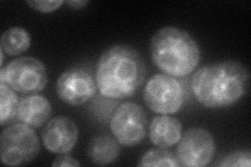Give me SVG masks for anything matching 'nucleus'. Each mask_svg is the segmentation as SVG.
<instances>
[{
    "label": "nucleus",
    "instance_id": "f257e3e1",
    "mask_svg": "<svg viewBox=\"0 0 251 167\" xmlns=\"http://www.w3.org/2000/svg\"><path fill=\"white\" fill-rule=\"evenodd\" d=\"M248 69L237 61L215 62L199 68L192 78L195 98L203 107H231L245 96L249 89Z\"/></svg>",
    "mask_w": 251,
    "mask_h": 167
},
{
    "label": "nucleus",
    "instance_id": "f03ea898",
    "mask_svg": "<svg viewBox=\"0 0 251 167\" xmlns=\"http://www.w3.org/2000/svg\"><path fill=\"white\" fill-rule=\"evenodd\" d=\"M146 74V63L136 49L128 45H114L98 60L94 78L101 96L124 99L139 91Z\"/></svg>",
    "mask_w": 251,
    "mask_h": 167
},
{
    "label": "nucleus",
    "instance_id": "7ed1b4c3",
    "mask_svg": "<svg viewBox=\"0 0 251 167\" xmlns=\"http://www.w3.org/2000/svg\"><path fill=\"white\" fill-rule=\"evenodd\" d=\"M150 53L154 64L163 73L181 78L190 75L200 63V48L186 30L162 27L151 39Z\"/></svg>",
    "mask_w": 251,
    "mask_h": 167
},
{
    "label": "nucleus",
    "instance_id": "20e7f679",
    "mask_svg": "<svg viewBox=\"0 0 251 167\" xmlns=\"http://www.w3.org/2000/svg\"><path fill=\"white\" fill-rule=\"evenodd\" d=\"M40 152V141L31 126L22 122L5 128L0 136V158L6 166H23L34 161Z\"/></svg>",
    "mask_w": 251,
    "mask_h": 167
},
{
    "label": "nucleus",
    "instance_id": "39448f33",
    "mask_svg": "<svg viewBox=\"0 0 251 167\" xmlns=\"http://www.w3.org/2000/svg\"><path fill=\"white\" fill-rule=\"evenodd\" d=\"M143 96L147 107L153 112L160 115H172L182 109L185 91L176 77L158 73L149 79Z\"/></svg>",
    "mask_w": 251,
    "mask_h": 167
},
{
    "label": "nucleus",
    "instance_id": "423d86ee",
    "mask_svg": "<svg viewBox=\"0 0 251 167\" xmlns=\"http://www.w3.org/2000/svg\"><path fill=\"white\" fill-rule=\"evenodd\" d=\"M147 114L138 103L127 101L116 108L110 118V130L120 144L135 146L147 134Z\"/></svg>",
    "mask_w": 251,
    "mask_h": 167
},
{
    "label": "nucleus",
    "instance_id": "0eeeda50",
    "mask_svg": "<svg viewBox=\"0 0 251 167\" xmlns=\"http://www.w3.org/2000/svg\"><path fill=\"white\" fill-rule=\"evenodd\" d=\"M2 68L5 72V84L21 94H37L45 88L49 81L45 65L33 57L13 60Z\"/></svg>",
    "mask_w": 251,
    "mask_h": 167
},
{
    "label": "nucleus",
    "instance_id": "6e6552de",
    "mask_svg": "<svg viewBox=\"0 0 251 167\" xmlns=\"http://www.w3.org/2000/svg\"><path fill=\"white\" fill-rule=\"evenodd\" d=\"M176 155L181 166H207L216 155V142L213 135L203 128L187 130L178 142Z\"/></svg>",
    "mask_w": 251,
    "mask_h": 167
},
{
    "label": "nucleus",
    "instance_id": "1a4fd4ad",
    "mask_svg": "<svg viewBox=\"0 0 251 167\" xmlns=\"http://www.w3.org/2000/svg\"><path fill=\"white\" fill-rule=\"evenodd\" d=\"M96 78L87 68L73 67L58 78L56 91L59 98L70 106H82L97 94Z\"/></svg>",
    "mask_w": 251,
    "mask_h": 167
},
{
    "label": "nucleus",
    "instance_id": "9d476101",
    "mask_svg": "<svg viewBox=\"0 0 251 167\" xmlns=\"http://www.w3.org/2000/svg\"><path fill=\"white\" fill-rule=\"evenodd\" d=\"M77 138V125L67 116L50 119L42 131L43 144L52 154H69L75 146Z\"/></svg>",
    "mask_w": 251,
    "mask_h": 167
},
{
    "label": "nucleus",
    "instance_id": "9b49d317",
    "mask_svg": "<svg viewBox=\"0 0 251 167\" xmlns=\"http://www.w3.org/2000/svg\"><path fill=\"white\" fill-rule=\"evenodd\" d=\"M149 136L157 147H173L182 137V124L178 118L171 115L155 116L149 128Z\"/></svg>",
    "mask_w": 251,
    "mask_h": 167
},
{
    "label": "nucleus",
    "instance_id": "f8f14e48",
    "mask_svg": "<svg viewBox=\"0 0 251 167\" xmlns=\"http://www.w3.org/2000/svg\"><path fill=\"white\" fill-rule=\"evenodd\" d=\"M50 100L40 94H30L19 100L17 119L31 128H40L51 116Z\"/></svg>",
    "mask_w": 251,
    "mask_h": 167
},
{
    "label": "nucleus",
    "instance_id": "ddd939ff",
    "mask_svg": "<svg viewBox=\"0 0 251 167\" xmlns=\"http://www.w3.org/2000/svg\"><path fill=\"white\" fill-rule=\"evenodd\" d=\"M121 153L120 143L108 135H100L90 140L87 146V156L97 165L105 166L112 164Z\"/></svg>",
    "mask_w": 251,
    "mask_h": 167
},
{
    "label": "nucleus",
    "instance_id": "4468645a",
    "mask_svg": "<svg viewBox=\"0 0 251 167\" xmlns=\"http://www.w3.org/2000/svg\"><path fill=\"white\" fill-rule=\"evenodd\" d=\"M31 43V38L25 28L14 26L6 29L1 36V49L11 57L26 52Z\"/></svg>",
    "mask_w": 251,
    "mask_h": 167
},
{
    "label": "nucleus",
    "instance_id": "2eb2a0df",
    "mask_svg": "<svg viewBox=\"0 0 251 167\" xmlns=\"http://www.w3.org/2000/svg\"><path fill=\"white\" fill-rule=\"evenodd\" d=\"M19 98L16 91L5 83H0V124L4 125L17 117Z\"/></svg>",
    "mask_w": 251,
    "mask_h": 167
},
{
    "label": "nucleus",
    "instance_id": "dca6fc26",
    "mask_svg": "<svg viewBox=\"0 0 251 167\" xmlns=\"http://www.w3.org/2000/svg\"><path fill=\"white\" fill-rule=\"evenodd\" d=\"M138 166H162V167H179L180 164L177 155L167 148H152L141 156Z\"/></svg>",
    "mask_w": 251,
    "mask_h": 167
},
{
    "label": "nucleus",
    "instance_id": "f3484780",
    "mask_svg": "<svg viewBox=\"0 0 251 167\" xmlns=\"http://www.w3.org/2000/svg\"><path fill=\"white\" fill-rule=\"evenodd\" d=\"M251 165V154L249 150H238L223 157L215 166L222 167H249Z\"/></svg>",
    "mask_w": 251,
    "mask_h": 167
},
{
    "label": "nucleus",
    "instance_id": "a211bd4d",
    "mask_svg": "<svg viewBox=\"0 0 251 167\" xmlns=\"http://www.w3.org/2000/svg\"><path fill=\"white\" fill-rule=\"evenodd\" d=\"M64 3L65 1H63V0H57V1H50V0H45V1H27V4L31 9L40 13L54 12L60 9L61 5Z\"/></svg>",
    "mask_w": 251,
    "mask_h": 167
},
{
    "label": "nucleus",
    "instance_id": "6ab92c4d",
    "mask_svg": "<svg viewBox=\"0 0 251 167\" xmlns=\"http://www.w3.org/2000/svg\"><path fill=\"white\" fill-rule=\"evenodd\" d=\"M52 166H81V163L68 154H63L56 158Z\"/></svg>",
    "mask_w": 251,
    "mask_h": 167
},
{
    "label": "nucleus",
    "instance_id": "aec40b11",
    "mask_svg": "<svg viewBox=\"0 0 251 167\" xmlns=\"http://www.w3.org/2000/svg\"><path fill=\"white\" fill-rule=\"evenodd\" d=\"M65 3L74 10H81L84 9L86 5H88L90 2L87 1V0H84V1L83 0H70V1H66Z\"/></svg>",
    "mask_w": 251,
    "mask_h": 167
}]
</instances>
